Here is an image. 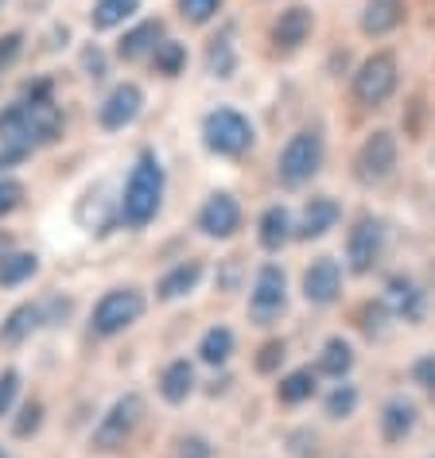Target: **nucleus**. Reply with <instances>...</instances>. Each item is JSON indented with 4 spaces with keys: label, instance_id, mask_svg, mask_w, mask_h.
Returning <instances> with one entry per match:
<instances>
[{
    "label": "nucleus",
    "instance_id": "nucleus-20",
    "mask_svg": "<svg viewBox=\"0 0 435 458\" xmlns=\"http://www.w3.org/2000/svg\"><path fill=\"white\" fill-rule=\"evenodd\" d=\"M194 388V369L187 361H171L164 377H159V393H164V400H171V404H183V400L191 396Z\"/></svg>",
    "mask_w": 435,
    "mask_h": 458
},
{
    "label": "nucleus",
    "instance_id": "nucleus-33",
    "mask_svg": "<svg viewBox=\"0 0 435 458\" xmlns=\"http://www.w3.org/2000/svg\"><path fill=\"white\" fill-rule=\"evenodd\" d=\"M284 353H288V350H284L280 338L265 342V346H260V353H257V369H260V373H272V369H277V365L284 361Z\"/></svg>",
    "mask_w": 435,
    "mask_h": 458
},
{
    "label": "nucleus",
    "instance_id": "nucleus-25",
    "mask_svg": "<svg viewBox=\"0 0 435 458\" xmlns=\"http://www.w3.org/2000/svg\"><path fill=\"white\" fill-rule=\"evenodd\" d=\"M319 369H323L327 377H335V381H342V377L354 369V350H350V342L330 338L327 346H323V358H319Z\"/></svg>",
    "mask_w": 435,
    "mask_h": 458
},
{
    "label": "nucleus",
    "instance_id": "nucleus-30",
    "mask_svg": "<svg viewBox=\"0 0 435 458\" xmlns=\"http://www.w3.org/2000/svg\"><path fill=\"white\" fill-rule=\"evenodd\" d=\"M354 408H358V388L354 385H338L335 393L327 396V416L330 420H346V416H354Z\"/></svg>",
    "mask_w": 435,
    "mask_h": 458
},
{
    "label": "nucleus",
    "instance_id": "nucleus-2",
    "mask_svg": "<svg viewBox=\"0 0 435 458\" xmlns=\"http://www.w3.org/2000/svg\"><path fill=\"white\" fill-rule=\"evenodd\" d=\"M319 167H323V136L315 129H300L288 144H284L277 175H280L284 187H303Z\"/></svg>",
    "mask_w": 435,
    "mask_h": 458
},
{
    "label": "nucleus",
    "instance_id": "nucleus-29",
    "mask_svg": "<svg viewBox=\"0 0 435 458\" xmlns=\"http://www.w3.org/2000/svg\"><path fill=\"white\" fill-rule=\"evenodd\" d=\"M206 63H210V74H214V78H230V74L237 71V55H234L230 31H226L222 39L210 43V55H206Z\"/></svg>",
    "mask_w": 435,
    "mask_h": 458
},
{
    "label": "nucleus",
    "instance_id": "nucleus-40",
    "mask_svg": "<svg viewBox=\"0 0 435 458\" xmlns=\"http://www.w3.org/2000/svg\"><path fill=\"white\" fill-rule=\"evenodd\" d=\"M0 458H8V454H4V451H0Z\"/></svg>",
    "mask_w": 435,
    "mask_h": 458
},
{
    "label": "nucleus",
    "instance_id": "nucleus-1",
    "mask_svg": "<svg viewBox=\"0 0 435 458\" xmlns=\"http://www.w3.org/2000/svg\"><path fill=\"white\" fill-rule=\"evenodd\" d=\"M164 202V167L152 152H144L136 159L132 175H129V187H124V199H121V217L129 225H148Z\"/></svg>",
    "mask_w": 435,
    "mask_h": 458
},
{
    "label": "nucleus",
    "instance_id": "nucleus-39",
    "mask_svg": "<svg viewBox=\"0 0 435 458\" xmlns=\"http://www.w3.org/2000/svg\"><path fill=\"white\" fill-rule=\"evenodd\" d=\"M86 66L94 71V78L106 74V59H101V51H86Z\"/></svg>",
    "mask_w": 435,
    "mask_h": 458
},
{
    "label": "nucleus",
    "instance_id": "nucleus-36",
    "mask_svg": "<svg viewBox=\"0 0 435 458\" xmlns=\"http://www.w3.org/2000/svg\"><path fill=\"white\" fill-rule=\"evenodd\" d=\"M20 199H24V187H20L16 179H0V217L4 214H13Z\"/></svg>",
    "mask_w": 435,
    "mask_h": 458
},
{
    "label": "nucleus",
    "instance_id": "nucleus-26",
    "mask_svg": "<svg viewBox=\"0 0 435 458\" xmlns=\"http://www.w3.org/2000/svg\"><path fill=\"white\" fill-rule=\"evenodd\" d=\"M277 396H280V404H303V400H311V396H315V373H311V369L288 373V377H284V381L277 385Z\"/></svg>",
    "mask_w": 435,
    "mask_h": 458
},
{
    "label": "nucleus",
    "instance_id": "nucleus-34",
    "mask_svg": "<svg viewBox=\"0 0 435 458\" xmlns=\"http://www.w3.org/2000/svg\"><path fill=\"white\" fill-rule=\"evenodd\" d=\"M16 393H20V373L16 369H4V373H0V416H8V408H13Z\"/></svg>",
    "mask_w": 435,
    "mask_h": 458
},
{
    "label": "nucleus",
    "instance_id": "nucleus-21",
    "mask_svg": "<svg viewBox=\"0 0 435 458\" xmlns=\"http://www.w3.org/2000/svg\"><path fill=\"white\" fill-rule=\"evenodd\" d=\"M202 280V265L199 260H187V265L171 268L164 280H159V300H179V295L194 292V284Z\"/></svg>",
    "mask_w": 435,
    "mask_h": 458
},
{
    "label": "nucleus",
    "instance_id": "nucleus-14",
    "mask_svg": "<svg viewBox=\"0 0 435 458\" xmlns=\"http://www.w3.org/2000/svg\"><path fill=\"white\" fill-rule=\"evenodd\" d=\"M311 28H315L311 13H307L303 4H292V8H284L280 20L272 24V43L284 47V51H295V47H303V43H307Z\"/></svg>",
    "mask_w": 435,
    "mask_h": 458
},
{
    "label": "nucleus",
    "instance_id": "nucleus-4",
    "mask_svg": "<svg viewBox=\"0 0 435 458\" xmlns=\"http://www.w3.org/2000/svg\"><path fill=\"white\" fill-rule=\"evenodd\" d=\"M141 420H144V400L129 393V396H121L117 404H113L106 416H101L98 423V431H94V451H117V446H124L132 439V431L141 428Z\"/></svg>",
    "mask_w": 435,
    "mask_h": 458
},
{
    "label": "nucleus",
    "instance_id": "nucleus-8",
    "mask_svg": "<svg viewBox=\"0 0 435 458\" xmlns=\"http://www.w3.org/2000/svg\"><path fill=\"white\" fill-rule=\"evenodd\" d=\"M284 300H288V280H284L280 265H265L253 280V292H249V311H253L257 323H272L284 311Z\"/></svg>",
    "mask_w": 435,
    "mask_h": 458
},
{
    "label": "nucleus",
    "instance_id": "nucleus-10",
    "mask_svg": "<svg viewBox=\"0 0 435 458\" xmlns=\"http://www.w3.org/2000/svg\"><path fill=\"white\" fill-rule=\"evenodd\" d=\"M141 109H144V94H141V86H132V82H121L113 94L101 101V109H98V121H101V129H109V132H117L124 129V124H132L136 117H141Z\"/></svg>",
    "mask_w": 435,
    "mask_h": 458
},
{
    "label": "nucleus",
    "instance_id": "nucleus-38",
    "mask_svg": "<svg viewBox=\"0 0 435 458\" xmlns=\"http://www.w3.org/2000/svg\"><path fill=\"white\" fill-rule=\"evenodd\" d=\"M16 51H20V36H4V39H0V63H8Z\"/></svg>",
    "mask_w": 435,
    "mask_h": 458
},
{
    "label": "nucleus",
    "instance_id": "nucleus-3",
    "mask_svg": "<svg viewBox=\"0 0 435 458\" xmlns=\"http://www.w3.org/2000/svg\"><path fill=\"white\" fill-rule=\"evenodd\" d=\"M202 136H206V148L218 156H242L253 148V124L237 109H214L202 121Z\"/></svg>",
    "mask_w": 435,
    "mask_h": 458
},
{
    "label": "nucleus",
    "instance_id": "nucleus-28",
    "mask_svg": "<svg viewBox=\"0 0 435 458\" xmlns=\"http://www.w3.org/2000/svg\"><path fill=\"white\" fill-rule=\"evenodd\" d=\"M152 63H156V74H164V78H175L183 74V66H187V47L175 39H164L159 47L152 51Z\"/></svg>",
    "mask_w": 435,
    "mask_h": 458
},
{
    "label": "nucleus",
    "instance_id": "nucleus-9",
    "mask_svg": "<svg viewBox=\"0 0 435 458\" xmlns=\"http://www.w3.org/2000/svg\"><path fill=\"white\" fill-rule=\"evenodd\" d=\"M385 253V229L377 217H358V225L350 229V242H346V260H350V272H373V265L381 260Z\"/></svg>",
    "mask_w": 435,
    "mask_h": 458
},
{
    "label": "nucleus",
    "instance_id": "nucleus-11",
    "mask_svg": "<svg viewBox=\"0 0 435 458\" xmlns=\"http://www.w3.org/2000/svg\"><path fill=\"white\" fill-rule=\"evenodd\" d=\"M303 295H307V303H315V307H330L342 295V268H338V260H330V257H319L311 260V268L303 272Z\"/></svg>",
    "mask_w": 435,
    "mask_h": 458
},
{
    "label": "nucleus",
    "instance_id": "nucleus-24",
    "mask_svg": "<svg viewBox=\"0 0 435 458\" xmlns=\"http://www.w3.org/2000/svg\"><path fill=\"white\" fill-rule=\"evenodd\" d=\"M39 272V257L36 253H13L0 260V288H16V284L31 280Z\"/></svg>",
    "mask_w": 435,
    "mask_h": 458
},
{
    "label": "nucleus",
    "instance_id": "nucleus-19",
    "mask_svg": "<svg viewBox=\"0 0 435 458\" xmlns=\"http://www.w3.org/2000/svg\"><path fill=\"white\" fill-rule=\"evenodd\" d=\"M159 36H164V24H159V20H144V24H136L129 36H124L121 43H117V55L121 59H141V55H148V51H156L159 47Z\"/></svg>",
    "mask_w": 435,
    "mask_h": 458
},
{
    "label": "nucleus",
    "instance_id": "nucleus-16",
    "mask_svg": "<svg viewBox=\"0 0 435 458\" xmlns=\"http://www.w3.org/2000/svg\"><path fill=\"white\" fill-rule=\"evenodd\" d=\"M412 428H416V404L405 396H393L388 404L381 408V435L385 443H405Z\"/></svg>",
    "mask_w": 435,
    "mask_h": 458
},
{
    "label": "nucleus",
    "instance_id": "nucleus-22",
    "mask_svg": "<svg viewBox=\"0 0 435 458\" xmlns=\"http://www.w3.org/2000/svg\"><path fill=\"white\" fill-rule=\"evenodd\" d=\"M234 353V330L230 327H210L199 342V358L206 365H226Z\"/></svg>",
    "mask_w": 435,
    "mask_h": 458
},
{
    "label": "nucleus",
    "instance_id": "nucleus-17",
    "mask_svg": "<svg viewBox=\"0 0 435 458\" xmlns=\"http://www.w3.org/2000/svg\"><path fill=\"white\" fill-rule=\"evenodd\" d=\"M400 13H405V0H365L362 31L365 36H388L400 24Z\"/></svg>",
    "mask_w": 435,
    "mask_h": 458
},
{
    "label": "nucleus",
    "instance_id": "nucleus-23",
    "mask_svg": "<svg viewBox=\"0 0 435 458\" xmlns=\"http://www.w3.org/2000/svg\"><path fill=\"white\" fill-rule=\"evenodd\" d=\"M36 327H39V307L24 303V307H16V311L4 318V327H0V342H8V346H20V342H24Z\"/></svg>",
    "mask_w": 435,
    "mask_h": 458
},
{
    "label": "nucleus",
    "instance_id": "nucleus-32",
    "mask_svg": "<svg viewBox=\"0 0 435 458\" xmlns=\"http://www.w3.org/2000/svg\"><path fill=\"white\" fill-rule=\"evenodd\" d=\"M39 423H43V404H39V400H28V404L20 408V420H16V435H20V439H28L31 431H39Z\"/></svg>",
    "mask_w": 435,
    "mask_h": 458
},
{
    "label": "nucleus",
    "instance_id": "nucleus-6",
    "mask_svg": "<svg viewBox=\"0 0 435 458\" xmlns=\"http://www.w3.org/2000/svg\"><path fill=\"white\" fill-rule=\"evenodd\" d=\"M141 315H144V295L136 288L106 292L101 295V303L94 307V335H101V338L121 335V330L132 327Z\"/></svg>",
    "mask_w": 435,
    "mask_h": 458
},
{
    "label": "nucleus",
    "instance_id": "nucleus-13",
    "mask_svg": "<svg viewBox=\"0 0 435 458\" xmlns=\"http://www.w3.org/2000/svg\"><path fill=\"white\" fill-rule=\"evenodd\" d=\"M381 307L393 318H400V323H420V318H423V292L408 276H393L385 284Z\"/></svg>",
    "mask_w": 435,
    "mask_h": 458
},
{
    "label": "nucleus",
    "instance_id": "nucleus-7",
    "mask_svg": "<svg viewBox=\"0 0 435 458\" xmlns=\"http://www.w3.org/2000/svg\"><path fill=\"white\" fill-rule=\"evenodd\" d=\"M393 167H397V136L385 129L365 136V144L358 148V156H354V175L373 187V182L393 175Z\"/></svg>",
    "mask_w": 435,
    "mask_h": 458
},
{
    "label": "nucleus",
    "instance_id": "nucleus-5",
    "mask_svg": "<svg viewBox=\"0 0 435 458\" xmlns=\"http://www.w3.org/2000/svg\"><path fill=\"white\" fill-rule=\"evenodd\" d=\"M393 89H397V59L388 51L370 55V59L358 66V74H354V98L370 109L385 106V101L393 98Z\"/></svg>",
    "mask_w": 435,
    "mask_h": 458
},
{
    "label": "nucleus",
    "instance_id": "nucleus-31",
    "mask_svg": "<svg viewBox=\"0 0 435 458\" xmlns=\"http://www.w3.org/2000/svg\"><path fill=\"white\" fill-rule=\"evenodd\" d=\"M218 8H222V0H179V13H183V20H191V24L214 20Z\"/></svg>",
    "mask_w": 435,
    "mask_h": 458
},
{
    "label": "nucleus",
    "instance_id": "nucleus-18",
    "mask_svg": "<svg viewBox=\"0 0 435 458\" xmlns=\"http://www.w3.org/2000/svg\"><path fill=\"white\" fill-rule=\"evenodd\" d=\"M295 237V225H292V214L284 210V206H269L265 214H260V245L269 249V253H277Z\"/></svg>",
    "mask_w": 435,
    "mask_h": 458
},
{
    "label": "nucleus",
    "instance_id": "nucleus-37",
    "mask_svg": "<svg viewBox=\"0 0 435 458\" xmlns=\"http://www.w3.org/2000/svg\"><path fill=\"white\" fill-rule=\"evenodd\" d=\"M179 458H214V446L202 439V435H187V439H179Z\"/></svg>",
    "mask_w": 435,
    "mask_h": 458
},
{
    "label": "nucleus",
    "instance_id": "nucleus-35",
    "mask_svg": "<svg viewBox=\"0 0 435 458\" xmlns=\"http://www.w3.org/2000/svg\"><path fill=\"white\" fill-rule=\"evenodd\" d=\"M412 381L420 388H428V393H435V353H423V358L412 365Z\"/></svg>",
    "mask_w": 435,
    "mask_h": 458
},
{
    "label": "nucleus",
    "instance_id": "nucleus-15",
    "mask_svg": "<svg viewBox=\"0 0 435 458\" xmlns=\"http://www.w3.org/2000/svg\"><path fill=\"white\" fill-rule=\"evenodd\" d=\"M335 222H338V202L327 199V194H319V199H311L303 206L295 237H300V242H315V237H323L327 229H335Z\"/></svg>",
    "mask_w": 435,
    "mask_h": 458
},
{
    "label": "nucleus",
    "instance_id": "nucleus-27",
    "mask_svg": "<svg viewBox=\"0 0 435 458\" xmlns=\"http://www.w3.org/2000/svg\"><path fill=\"white\" fill-rule=\"evenodd\" d=\"M136 8H141V0H98L94 4V13H90V20H94V28H117V24H124Z\"/></svg>",
    "mask_w": 435,
    "mask_h": 458
},
{
    "label": "nucleus",
    "instance_id": "nucleus-12",
    "mask_svg": "<svg viewBox=\"0 0 435 458\" xmlns=\"http://www.w3.org/2000/svg\"><path fill=\"white\" fill-rule=\"evenodd\" d=\"M237 225H242V206H237L234 194H226V191L210 194V202H206L202 214H199L202 233L206 237H230Z\"/></svg>",
    "mask_w": 435,
    "mask_h": 458
}]
</instances>
